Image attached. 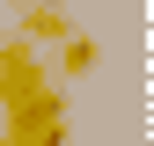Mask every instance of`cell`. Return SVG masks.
Here are the masks:
<instances>
[{
  "label": "cell",
  "instance_id": "5",
  "mask_svg": "<svg viewBox=\"0 0 154 146\" xmlns=\"http://www.w3.org/2000/svg\"><path fill=\"white\" fill-rule=\"evenodd\" d=\"M8 7H66V0H8Z\"/></svg>",
  "mask_w": 154,
  "mask_h": 146
},
{
  "label": "cell",
  "instance_id": "1",
  "mask_svg": "<svg viewBox=\"0 0 154 146\" xmlns=\"http://www.w3.org/2000/svg\"><path fill=\"white\" fill-rule=\"evenodd\" d=\"M51 132H66V88L59 80H44L29 102L0 110V139H8V146H37V139H51Z\"/></svg>",
  "mask_w": 154,
  "mask_h": 146
},
{
  "label": "cell",
  "instance_id": "2",
  "mask_svg": "<svg viewBox=\"0 0 154 146\" xmlns=\"http://www.w3.org/2000/svg\"><path fill=\"white\" fill-rule=\"evenodd\" d=\"M37 88H44V66H37V51L22 44V36H8V44H0V110L29 102Z\"/></svg>",
  "mask_w": 154,
  "mask_h": 146
},
{
  "label": "cell",
  "instance_id": "4",
  "mask_svg": "<svg viewBox=\"0 0 154 146\" xmlns=\"http://www.w3.org/2000/svg\"><path fill=\"white\" fill-rule=\"evenodd\" d=\"M95 59H103V51H95V36H88V29H66V44H59V73H66V80L95 73Z\"/></svg>",
  "mask_w": 154,
  "mask_h": 146
},
{
  "label": "cell",
  "instance_id": "6",
  "mask_svg": "<svg viewBox=\"0 0 154 146\" xmlns=\"http://www.w3.org/2000/svg\"><path fill=\"white\" fill-rule=\"evenodd\" d=\"M0 146H8V139H0Z\"/></svg>",
  "mask_w": 154,
  "mask_h": 146
},
{
  "label": "cell",
  "instance_id": "3",
  "mask_svg": "<svg viewBox=\"0 0 154 146\" xmlns=\"http://www.w3.org/2000/svg\"><path fill=\"white\" fill-rule=\"evenodd\" d=\"M73 15L66 7H22V44H66Z\"/></svg>",
  "mask_w": 154,
  "mask_h": 146
}]
</instances>
